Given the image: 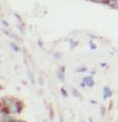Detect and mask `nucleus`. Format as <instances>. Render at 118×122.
I'll list each match as a JSON object with an SVG mask.
<instances>
[{
  "label": "nucleus",
  "mask_w": 118,
  "mask_h": 122,
  "mask_svg": "<svg viewBox=\"0 0 118 122\" xmlns=\"http://www.w3.org/2000/svg\"><path fill=\"white\" fill-rule=\"evenodd\" d=\"M10 112L11 113H18V112H20V105H19L18 103H13L12 105H11V107H10Z\"/></svg>",
  "instance_id": "obj_1"
},
{
  "label": "nucleus",
  "mask_w": 118,
  "mask_h": 122,
  "mask_svg": "<svg viewBox=\"0 0 118 122\" xmlns=\"http://www.w3.org/2000/svg\"><path fill=\"white\" fill-rule=\"evenodd\" d=\"M84 82H85L87 86H89V87L93 86V84H94V81H93V79H92V77H91V76L85 77V78H84Z\"/></svg>",
  "instance_id": "obj_2"
},
{
  "label": "nucleus",
  "mask_w": 118,
  "mask_h": 122,
  "mask_svg": "<svg viewBox=\"0 0 118 122\" xmlns=\"http://www.w3.org/2000/svg\"><path fill=\"white\" fill-rule=\"evenodd\" d=\"M111 91L109 90L108 87H105L103 88V98H108L109 96H111Z\"/></svg>",
  "instance_id": "obj_3"
},
{
  "label": "nucleus",
  "mask_w": 118,
  "mask_h": 122,
  "mask_svg": "<svg viewBox=\"0 0 118 122\" xmlns=\"http://www.w3.org/2000/svg\"><path fill=\"white\" fill-rule=\"evenodd\" d=\"M108 3H109V5H111V6H115V4H116V0H109Z\"/></svg>",
  "instance_id": "obj_4"
},
{
  "label": "nucleus",
  "mask_w": 118,
  "mask_h": 122,
  "mask_svg": "<svg viewBox=\"0 0 118 122\" xmlns=\"http://www.w3.org/2000/svg\"><path fill=\"white\" fill-rule=\"evenodd\" d=\"M11 47H13V49H14L15 51H18V50H19V48L17 47V45H15L14 43H11Z\"/></svg>",
  "instance_id": "obj_5"
},
{
  "label": "nucleus",
  "mask_w": 118,
  "mask_h": 122,
  "mask_svg": "<svg viewBox=\"0 0 118 122\" xmlns=\"http://www.w3.org/2000/svg\"><path fill=\"white\" fill-rule=\"evenodd\" d=\"M92 1H95V2H105L106 0H92Z\"/></svg>",
  "instance_id": "obj_6"
}]
</instances>
